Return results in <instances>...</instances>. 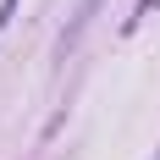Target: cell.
Instances as JSON below:
<instances>
[{
    "mask_svg": "<svg viewBox=\"0 0 160 160\" xmlns=\"http://www.w3.org/2000/svg\"><path fill=\"white\" fill-rule=\"evenodd\" d=\"M155 160H160V155H155Z\"/></svg>",
    "mask_w": 160,
    "mask_h": 160,
    "instance_id": "277c9868",
    "label": "cell"
},
{
    "mask_svg": "<svg viewBox=\"0 0 160 160\" xmlns=\"http://www.w3.org/2000/svg\"><path fill=\"white\" fill-rule=\"evenodd\" d=\"M11 17H17V0H0V28H6Z\"/></svg>",
    "mask_w": 160,
    "mask_h": 160,
    "instance_id": "3957f363",
    "label": "cell"
},
{
    "mask_svg": "<svg viewBox=\"0 0 160 160\" xmlns=\"http://www.w3.org/2000/svg\"><path fill=\"white\" fill-rule=\"evenodd\" d=\"M155 11H160V0H138V11L127 17V28H138V22H144V17H155Z\"/></svg>",
    "mask_w": 160,
    "mask_h": 160,
    "instance_id": "7a4b0ae2",
    "label": "cell"
},
{
    "mask_svg": "<svg viewBox=\"0 0 160 160\" xmlns=\"http://www.w3.org/2000/svg\"><path fill=\"white\" fill-rule=\"evenodd\" d=\"M99 6L105 0H78V11H72V22L61 28V39H55V50H61V61H66V50H78V39L88 33V22L99 17Z\"/></svg>",
    "mask_w": 160,
    "mask_h": 160,
    "instance_id": "6da1fadb",
    "label": "cell"
}]
</instances>
